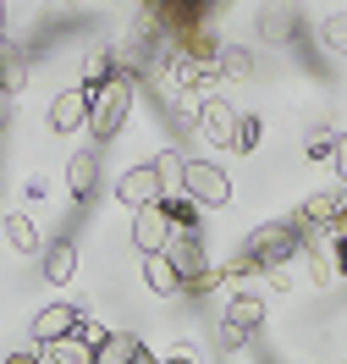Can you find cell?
Listing matches in <instances>:
<instances>
[{
	"instance_id": "cell-28",
	"label": "cell",
	"mask_w": 347,
	"mask_h": 364,
	"mask_svg": "<svg viewBox=\"0 0 347 364\" xmlns=\"http://www.w3.org/2000/svg\"><path fill=\"white\" fill-rule=\"evenodd\" d=\"M215 287H221V271H209V265L199 276H187V282H182V293H193V298H209Z\"/></svg>"
},
{
	"instance_id": "cell-31",
	"label": "cell",
	"mask_w": 347,
	"mask_h": 364,
	"mask_svg": "<svg viewBox=\"0 0 347 364\" xmlns=\"http://www.w3.org/2000/svg\"><path fill=\"white\" fill-rule=\"evenodd\" d=\"M265 282H270L276 293H287V287H292V276H287V271H265Z\"/></svg>"
},
{
	"instance_id": "cell-2",
	"label": "cell",
	"mask_w": 347,
	"mask_h": 364,
	"mask_svg": "<svg viewBox=\"0 0 347 364\" xmlns=\"http://www.w3.org/2000/svg\"><path fill=\"white\" fill-rule=\"evenodd\" d=\"M243 254L259 265V276H265V271H287V265L303 254V237H298V227H292V221H265V227L248 232Z\"/></svg>"
},
{
	"instance_id": "cell-14",
	"label": "cell",
	"mask_w": 347,
	"mask_h": 364,
	"mask_svg": "<svg viewBox=\"0 0 347 364\" xmlns=\"http://www.w3.org/2000/svg\"><path fill=\"white\" fill-rule=\"evenodd\" d=\"M138 353H143L138 331H105V342L94 348V364H133Z\"/></svg>"
},
{
	"instance_id": "cell-21",
	"label": "cell",
	"mask_w": 347,
	"mask_h": 364,
	"mask_svg": "<svg viewBox=\"0 0 347 364\" xmlns=\"http://www.w3.org/2000/svg\"><path fill=\"white\" fill-rule=\"evenodd\" d=\"M160 215L171 221V232H199V205H193L187 193H171V199H160Z\"/></svg>"
},
{
	"instance_id": "cell-16",
	"label": "cell",
	"mask_w": 347,
	"mask_h": 364,
	"mask_svg": "<svg viewBox=\"0 0 347 364\" xmlns=\"http://www.w3.org/2000/svg\"><path fill=\"white\" fill-rule=\"evenodd\" d=\"M39 364H94V348L77 337H61V342H39Z\"/></svg>"
},
{
	"instance_id": "cell-27",
	"label": "cell",
	"mask_w": 347,
	"mask_h": 364,
	"mask_svg": "<svg viewBox=\"0 0 347 364\" xmlns=\"http://www.w3.org/2000/svg\"><path fill=\"white\" fill-rule=\"evenodd\" d=\"M215 342H221V353H243V348L254 342V331H243V326H226V320H221V331H215Z\"/></svg>"
},
{
	"instance_id": "cell-33",
	"label": "cell",
	"mask_w": 347,
	"mask_h": 364,
	"mask_svg": "<svg viewBox=\"0 0 347 364\" xmlns=\"http://www.w3.org/2000/svg\"><path fill=\"white\" fill-rule=\"evenodd\" d=\"M6 364H39V359H33V353H11Z\"/></svg>"
},
{
	"instance_id": "cell-37",
	"label": "cell",
	"mask_w": 347,
	"mask_h": 364,
	"mask_svg": "<svg viewBox=\"0 0 347 364\" xmlns=\"http://www.w3.org/2000/svg\"><path fill=\"white\" fill-rule=\"evenodd\" d=\"M99 6H111V0H99Z\"/></svg>"
},
{
	"instance_id": "cell-10",
	"label": "cell",
	"mask_w": 347,
	"mask_h": 364,
	"mask_svg": "<svg viewBox=\"0 0 347 364\" xmlns=\"http://www.w3.org/2000/svg\"><path fill=\"white\" fill-rule=\"evenodd\" d=\"M77 315H83V309H72V304H45L28 331H33V342H61V337L77 331Z\"/></svg>"
},
{
	"instance_id": "cell-35",
	"label": "cell",
	"mask_w": 347,
	"mask_h": 364,
	"mask_svg": "<svg viewBox=\"0 0 347 364\" xmlns=\"http://www.w3.org/2000/svg\"><path fill=\"white\" fill-rule=\"evenodd\" d=\"M0 39H6V0H0Z\"/></svg>"
},
{
	"instance_id": "cell-19",
	"label": "cell",
	"mask_w": 347,
	"mask_h": 364,
	"mask_svg": "<svg viewBox=\"0 0 347 364\" xmlns=\"http://www.w3.org/2000/svg\"><path fill=\"white\" fill-rule=\"evenodd\" d=\"M0 237H11V249H17V254H45V237H39V227H33L28 215H6Z\"/></svg>"
},
{
	"instance_id": "cell-18",
	"label": "cell",
	"mask_w": 347,
	"mask_h": 364,
	"mask_svg": "<svg viewBox=\"0 0 347 364\" xmlns=\"http://www.w3.org/2000/svg\"><path fill=\"white\" fill-rule=\"evenodd\" d=\"M143 276H149V293H155V298H177V293H182V276L171 271L165 254H143Z\"/></svg>"
},
{
	"instance_id": "cell-23",
	"label": "cell",
	"mask_w": 347,
	"mask_h": 364,
	"mask_svg": "<svg viewBox=\"0 0 347 364\" xmlns=\"http://www.w3.org/2000/svg\"><path fill=\"white\" fill-rule=\"evenodd\" d=\"M149 166H155V177H160L165 199H171V193H182V166H187V160L177 155V149H160V155L149 160Z\"/></svg>"
},
{
	"instance_id": "cell-13",
	"label": "cell",
	"mask_w": 347,
	"mask_h": 364,
	"mask_svg": "<svg viewBox=\"0 0 347 364\" xmlns=\"http://www.w3.org/2000/svg\"><path fill=\"white\" fill-rule=\"evenodd\" d=\"M28 77H33V67H28V50L11 45V39H0V94H6V100H11V94H23Z\"/></svg>"
},
{
	"instance_id": "cell-8",
	"label": "cell",
	"mask_w": 347,
	"mask_h": 364,
	"mask_svg": "<svg viewBox=\"0 0 347 364\" xmlns=\"http://www.w3.org/2000/svg\"><path fill=\"white\" fill-rule=\"evenodd\" d=\"M50 133H77V127H89V89H61L50 100Z\"/></svg>"
},
{
	"instance_id": "cell-32",
	"label": "cell",
	"mask_w": 347,
	"mask_h": 364,
	"mask_svg": "<svg viewBox=\"0 0 347 364\" xmlns=\"http://www.w3.org/2000/svg\"><path fill=\"white\" fill-rule=\"evenodd\" d=\"M11 111H17V105H11V100H6V94H0V127H6V122H11Z\"/></svg>"
},
{
	"instance_id": "cell-36",
	"label": "cell",
	"mask_w": 347,
	"mask_h": 364,
	"mask_svg": "<svg viewBox=\"0 0 347 364\" xmlns=\"http://www.w3.org/2000/svg\"><path fill=\"white\" fill-rule=\"evenodd\" d=\"M0 227H6V205H0Z\"/></svg>"
},
{
	"instance_id": "cell-22",
	"label": "cell",
	"mask_w": 347,
	"mask_h": 364,
	"mask_svg": "<svg viewBox=\"0 0 347 364\" xmlns=\"http://www.w3.org/2000/svg\"><path fill=\"white\" fill-rule=\"evenodd\" d=\"M221 320H226V326H243V331H259V326H265V304L243 293V298H231V304H226V315H221Z\"/></svg>"
},
{
	"instance_id": "cell-25",
	"label": "cell",
	"mask_w": 347,
	"mask_h": 364,
	"mask_svg": "<svg viewBox=\"0 0 347 364\" xmlns=\"http://www.w3.org/2000/svg\"><path fill=\"white\" fill-rule=\"evenodd\" d=\"M320 45L336 50V55H347V11H336V17H325V23H320Z\"/></svg>"
},
{
	"instance_id": "cell-11",
	"label": "cell",
	"mask_w": 347,
	"mask_h": 364,
	"mask_svg": "<svg viewBox=\"0 0 347 364\" xmlns=\"http://www.w3.org/2000/svg\"><path fill=\"white\" fill-rule=\"evenodd\" d=\"M133 243H138V254H160L171 243V221L160 215V205L133 210Z\"/></svg>"
},
{
	"instance_id": "cell-34",
	"label": "cell",
	"mask_w": 347,
	"mask_h": 364,
	"mask_svg": "<svg viewBox=\"0 0 347 364\" xmlns=\"http://www.w3.org/2000/svg\"><path fill=\"white\" fill-rule=\"evenodd\" d=\"M133 364H160V359H155V353H149V348H143V353H138V359H133Z\"/></svg>"
},
{
	"instance_id": "cell-5",
	"label": "cell",
	"mask_w": 347,
	"mask_h": 364,
	"mask_svg": "<svg viewBox=\"0 0 347 364\" xmlns=\"http://www.w3.org/2000/svg\"><path fill=\"white\" fill-rule=\"evenodd\" d=\"M347 215V188H320V193H309L292 215V227L309 232V227H331V221H342Z\"/></svg>"
},
{
	"instance_id": "cell-24",
	"label": "cell",
	"mask_w": 347,
	"mask_h": 364,
	"mask_svg": "<svg viewBox=\"0 0 347 364\" xmlns=\"http://www.w3.org/2000/svg\"><path fill=\"white\" fill-rule=\"evenodd\" d=\"M336 127H331V122H314V127H309V133H303V155L309 160H331V149H336Z\"/></svg>"
},
{
	"instance_id": "cell-12",
	"label": "cell",
	"mask_w": 347,
	"mask_h": 364,
	"mask_svg": "<svg viewBox=\"0 0 347 364\" xmlns=\"http://www.w3.org/2000/svg\"><path fill=\"white\" fill-rule=\"evenodd\" d=\"M160 254L171 259V271L182 276V282L204 271V243H199V232H171V243H165Z\"/></svg>"
},
{
	"instance_id": "cell-4",
	"label": "cell",
	"mask_w": 347,
	"mask_h": 364,
	"mask_svg": "<svg viewBox=\"0 0 347 364\" xmlns=\"http://www.w3.org/2000/svg\"><path fill=\"white\" fill-rule=\"evenodd\" d=\"M298 28H303L298 0H265V6H259V39H265V45H292Z\"/></svg>"
},
{
	"instance_id": "cell-29",
	"label": "cell",
	"mask_w": 347,
	"mask_h": 364,
	"mask_svg": "<svg viewBox=\"0 0 347 364\" xmlns=\"http://www.w3.org/2000/svg\"><path fill=\"white\" fill-rule=\"evenodd\" d=\"M160 364H204V359H199V348H193V342H177V348H171Z\"/></svg>"
},
{
	"instance_id": "cell-9",
	"label": "cell",
	"mask_w": 347,
	"mask_h": 364,
	"mask_svg": "<svg viewBox=\"0 0 347 364\" xmlns=\"http://www.w3.org/2000/svg\"><path fill=\"white\" fill-rule=\"evenodd\" d=\"M67 188H72V199H83V205L99 193V149H72V160H67Z\"/></svg>"
},
{
	"instance_id": "cell-6",
	"label": "cell",
	"mask_w": 347,
	"mask_h": 364,
	"mask_svg": "<svg viewBox=\"0 0 347 364\" xmlns=\"http://www.w3.org/2000/svg\"><path fill=\"white\" fill-rule=\"evenodd\" d=\"M193 133L204 138V144H215V149H231V138H237V111H231L221 94H209L204 105H199V127Z\"/></svg>"
},
{
	"instance_id": "cell-3",
	"label": "cell",
	"mask_w": 347,
	"mask_h": 364,
	"mask_svg": "<svg viewBox=\"0 0 347 364\" xmlns=\"http://www.w3.org/2000/svg\"><path fill=\"white\" fill-rule=\"evenodd\" d=\"M182 193L199 210H221V205H231V177L215 160H187L182 166Z\"/></svg>"
},
{
	"instance_id": "cell-17",
	"label": "cell",
	"mask_w": 347,
	"mask_h": 364,
	"mask_svg": "<svg viewBox=\"0 0 347 364\" xmlns=\"http://www.w3.org/2000/svg\"><path fill=\"white\" fill-rule=\"evenodd\" d=\"M215 72H221V83H248V77H254V50L221 45V55H215Z\"/></svg>"
},
{
	"instance_id": "cell-15",
	"label": "cell",
	"mask_w": 347,
	"mask_h": 364,
	"mask_svg": "<svg viewBox=\"0 0 347 364\" xmlns=\"http://www.w3.org/2000/svg\"><path fill=\"white\" fill-rule=\"evenodd\" d=\"M39 259H45V282H55V287L77 276V249H72L67 237H55V243H50V249L39 254Z\"/></svg>"
},
{
	"instance_id": "cell-7",
	"label": "cell",
	"mask_w": 347,
	"mask_h": 364,
	"mask_svg": "<svg viewBox=\"0 0 347 364\" xmlns=\"http://www.w3.org/2000/svg\"><path fill=\"white\" fill-rule=\"evenodd\" d=\"M116 199H121L127 210L160 205L165 188H160V177H155V166H133V171H121V182H116Z\"/></svg>"
},
{
	"instance_id": "cell-1",
	"label": "cell",
	"mask_w": 347,
	"mask_h": 364,
	"mask_svg": "<svg viewBox=\"0 0 347 364\" xmlns=\"http://www.w3.org/2000/svg\"><path fill=\"white\" fill-rule=\"evenodd\" d=\"M133 94H138V83H133L127 72H116V77H105L99 89H89V133H94V144H111V138L127 127Z\"/></svg>"
},
{
	"instance_id": "cell-26",
	"label": "cell",
	"mask_w": 347,
	"mask_h": 364,
	"mask_svg": "<svg viewBox=\"0 0 347 364\" xmlns=\"http://www.w3.org/2000/svg\"><path fill=\"white\" fill-rule=\"evenodd\" d=\"M259 138H265V122L259 116H237V138H231V149H259Z\"/></svg>"
},
{
	"instance_id": "cell-20",
	"label": "cell",
	"mask_w": 347,
	"mask_h": 364,
	"mask_svg": "<svg viewBox=\"0 0 347 364\" xmlns=\"http://www.w3.org/2000/svg\"><path fill=\"white\" fill-rule=\"evenodd\" d=\"M105 77H116V50L111 45H94L89 55H83V83H77V89H99Z\"/></svg>"
},
{
	"instance_id": "cell-30",
	"label": "cell",
	"mask_w": 347,
	"mask_h": 364,
	"mask_svg": "<svg viewBox=\"0 0 347 364\" xmlns=\"http://www.w3.org/2000/svg\"><path fill=\"white\" fill-rule=\"evenodd\" d=\"M331 166H336V177L347 182V133L336 138V149H331Z\"/></svg>"
}]
</instances>
